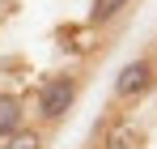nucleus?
I'll return each mask as SVG.
<instances>
[{"label":"nucleus","mask_w":157,"mask_h":149,"mask_svg":"<svg viewBox=\"0 0 157 149\" xmlns=\"http://www.w3.org/2000/svg\"><path fill=\"white\" fill-rule=\"evenodd\" d=\"M72 102H77V77L59 73L51 81H43V90H38V119L43 124H59L72 111Z\"/></svg>","instance_id":"obj_1"},{"label":"nucleus","mask_w":157,"mask_h":149,"mask_svg":"<svg viewBox=\"0 0 157 149\" xmlns=\"http://www.w3.org/2000/svg\"><path fill=\"white\" fill-rule=\"evenodd\" d=\"M153 85H157V64L149 55H140V60H132V64L119 68V77H115V98L119 102H136V98H144V94H153Z\"/></svg>","instance_id":"obj_2"},{"label":"nucleus","mask_w":157,"mask_h":149,"mask_svg":"<svg viewBox=\"0 0 157 149\" xmlns=\"http://www.w3.org/2000/svg\"><path fill=\"white\" fill-rule=\"evenodd\" d=\"M21 124H26V102L17 94H9V90H0V141L13 136Z\"/></svg>","instance_id":"obj_3"},{"label":"nucleus","mask_w":157,"mask_h":149,"mask_svg":"<svg viewBox=\"0 0 157 149\" xmlns=\"http://www.w3.org/2000/svg\"><path fill=\"white\" fill-rule=\"evenodd\" d=\"M123 4H128V0H94V9H89V26H106L110 17L123 13Z\"/></svg>","instance_id":"obj_4"},{"label":"nucleus","mask_w":157,"mask_h":149,"mask_svg":"<svg viewBox=\"0 0 157 149\" xmlns=\"http://www.w3.org/2000/svg\"><path fill=\"white\" fill-rule=\"evenodd\" d=\"M4 149H43V132H34V128H17L13 136H4Z\"/></svg>","instance_id":"obj_5"},{"label":"nucleus","mask_w":157,"mask_h":149,"mask_svg":"<svg viewBox=\"0 0 157 149\" xmlns=\"http://www.w3.org/2000/svg\"><path fill=\"white\" fill-rule=\"evenodd\" d=\"M140 132H136V124H119L115 132H110V149H140Z\"/></svg>","instance_id":"obj_6"},{"label":"nucleus","mask_w":157,"mask_h":149,"mask_svg":"<svg viewBox=\"0 0 157 149\" xmlns=\"http://www.w3.org/2000/svg\"><path fill=\"white\" fill-rule=\"evenodd\" d=\"M4 9H9V0H0V17H4Z\"/></svg>","instance_id":"obj_7"}]
</instances>
